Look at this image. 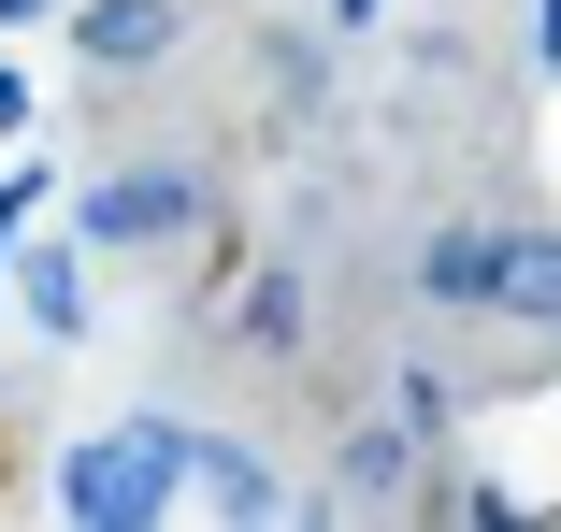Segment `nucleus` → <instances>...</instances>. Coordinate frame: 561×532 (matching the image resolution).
I'll return each mask as SVG.
<instances>
[{
  "instance_id": "f257e3e1",
  "label": "nucleus",
  "mask_w": 561,
  "mask_h": 532,
  "mask_svg": "<svg viewBox=\"0 0 561 532\" xmlns=\"http://www.w3.org/2000/svg\"><path fill=\"white\" fill-rule=\"evenodd\" d=\"M58 504H72V518H101V532H145V518L173 504V432H130V447H72V461H58Z\"/></svg>"
},
{
  "instance_id": "f03ea898",
  "label": "nucleus",
  "mask_w": 561,
  "mask_h": 532,
  "mask_svg": "<svg viewBox=\"0 0 561 532\" xmlns=\"http://www.w3.org/2000/svg\"><path fill=\"white\" fill-rule=\"evenodd\" d=\"M173 0H87V15H72V44L101 58V72H145V58H173Z\"/></svg>"
},
{
  "instance_id": "7ed1b4c3",
  "label": "nucleus",
  "mask_w": 561,
  "mask_h": 532,
  "mask_svg": "<svg viewBox=\"0 0 561 532\" xmlns=\"http://www.w3.org/2000/svg\"><path fill=\"white\" fill-rule=\"evenodd\" d=\"M30 316H44V332H87V274H72V245L30 259Z\"/></svg>"
},
{
  "instance_id": "20e7f679",
  "label": "nucleus",
  "mask_w": 561,
  "mask_h": 532,
  "mask_svg": "<svg viewBox=\"0 0 561 532\" xmlns=\"http://www.w3.org/2000/svg\"><path fill=\"white\" fill-rule=\"evenodd\" d=\"M15 116H30V86H15V72H0V130H15Z\"/></svg>"
},
{
  "instance_id": "39448f33",
  "label": "nucleus",
  "mask_w": 561,
  "mask_h": 532,
  "mask_svg": "<svg viewBox=\"0 0 561 532\" xmlns=\"http://www.w3.org/2000/svg\"><path fill=\"white\" fill-rule=\"evenodd\" d=\"M30 15H44V0H0V30H30Z\"/></svg>"
}]
</instances>
